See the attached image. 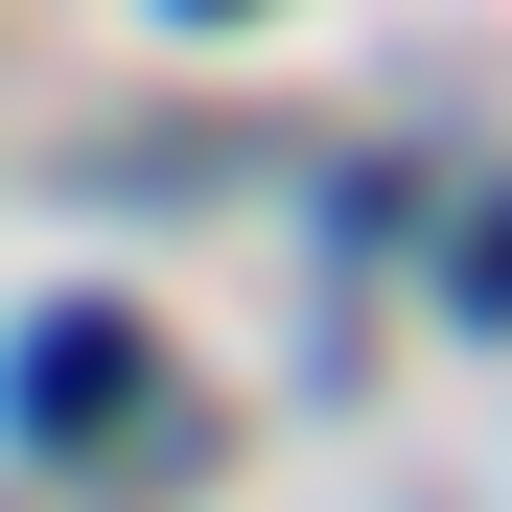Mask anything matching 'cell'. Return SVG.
Returning a JSON list of instances; mask_svg holds the SVG:
<instances>
[{
  "instance_id": "cell-2",
  "label": "cell",
  "mask_w": 512,
  "mask_h": 512,
  "mask_svg": "<svg viewBox=\"0 0 512 512\" xmlns=\"http://www.w3.org/2000/svg\"><path fill=\"white\" fill-rule=\"evenodd\" d=\"M187 24H233V0H187Z\"/></svg>"
},
{
  "instance_id": "cell-1",
  "label": "cell",
  "mask_w": 512,
  "mask_h": 512,
  "mask_svg": "<svg viewBox=\"0 0 512 512\" xmlns=\"http://www.w3.org/2000/svg\"><path fill=\"white\" fill-rule=\"evenodd\" d=\"M0 396H24V443H94V419L140 396V350H117V326H24V373H0Z\"/></svg>"
}]
</instances>
